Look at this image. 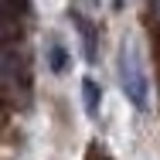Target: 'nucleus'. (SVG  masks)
<instances>
[{"instance_id": "f257e3e1", "label": "nucleus", "mask_w": 160, "mask_h": 160, "mask_svg": "<svg viewBox=\"0 0 160 160\" xmlns=\"http://www.w3.org/2000/svg\"><path fill=\"white\" fill-rule=\"evenodd\" d=\"M119 82H123V92L126 99L143 112L150 106V85H147V75H143V65H140V55L133 44H123L119 48Z\"/></svg>"}, {"instance_id": "f03ea898", "label": "nucleus", "mask_w": 160, "mask_h": 160, "mask_svg": "<svg viewBox=\"0 0 160 160\" xmlns=\"http://www.w3.org/2000/svg\"><path fill=\"white\" fill-rule=\"evenodd\" d=\"M75 28H78V34H82L85 58H89V62H96V28H92V21H89V17H82V14H75Z\"/></svg>"}, {"instance_id": "7ed1b4c3", "label": "nucleus", "mask_w": 160, "mask_h": 160, "mask_svg": "<svg viewBox=\"0 0 160 160\" xmlns=\"http://www.w3.org/2000/svg\"><path fill=\"white\" fill-rule=\"evenodd\" d=\"M82 96H85V112H89V116H99V102H102V92H99L96 78H82Z\"/></svg>"}, {"instance_id": "20e7f679", "label": "nucleus", "mask_w": 160, "mask_h": 160, "mask_svg": "<svg viewBox=\"0 0 160 160\" xmlns=\"http://www.w3.org/2000/svg\"><path fill=\"white\" fill-rule=\"evenodd\" d=\"M48 65H51V72H58V75L68 72V51H65L62 41H51V44H48Z\"/></svg>"}, {"instance_id": "39448f33", "label": "nucleus", "mask_w": 160, "mask_h": 160, "mask_svg": "<svg viewBox=\"0 0 160 160\" xmlns=\"http://www.w3.org/2000/svg\"><path fill=\"white\" fill-rule=\"evenodd\" d=\"M14 7H17V10H24V7H28V0H14Z\"/></svg>"}]
</instances>
